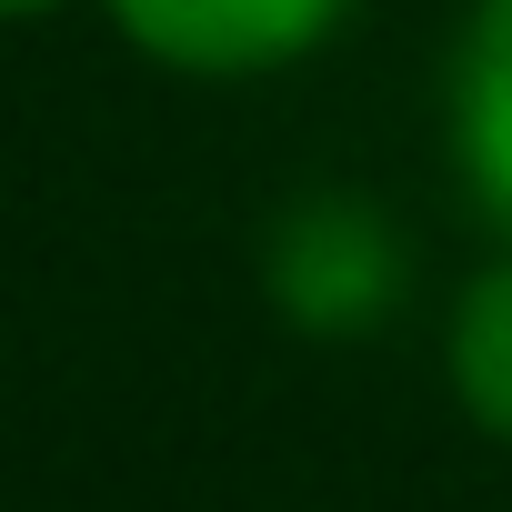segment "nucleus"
Masks as SVG:
<instances>
[{
  "mask_svg": "<svg viewBox=\"0 0 512 512\" xmlns=\"http://www.w3.org/2000/svg\"><path fill=\"white\" fill-rule=\"evenodd\" d=\"M272 292L312 322V332H352L402 292V251L362 201H312L282 221L272 241Z\"/></svg>",
  "mask_w": 512,
  "mask_h": 512,
  "instance_id": "obj_1",
  "label": "nucleus"
},
{
  "mask_svg": "<svg viewBox=\"0 0 512 512\" xmlns=\"http://www.w3.org/2000/svg\"><path fill=\"white\" fill-rule=\"evenodd\" d=\"M452 382H462V402L512 442V262H492V272L462 292V312H452Z\"/></svg>",
  "mask_w": 512,
  "mask_h": 512,
  "instance_id": "obj_4",
  "label": "nucleus"
},
{
  "mask_svg": "<svg viewBox=\"0 0 512 512\" xmlns=\"http://www.w3.org/2000/svg\"><path fill=\"white\" fill-rule=\"evenodd\" d=\"M0 11H51V0H0Z\"/></svg>",
  "mask_w": 512,
  "mask_h": 512,
  "instance_id": "obj_5",
  "label": "nucleus"
},
{
  "mask_svg": "<svg viewBox=\"0 0 512 512\" xmlns=\"http://www.w3.org/2000/svg\"><path fill=\"white\" fill-rule=\"evenodd\" d=\"M111 11L171 71H262L312 51L342 21V0H111Z\"/></svg>",
  "mask_w": 512,
  "mask_h": 512,
  "instance_id": "obj_2",
  "label": "nucleus"
},
{
  "mask_svg": "<svg viewBox=\"0 0 512 512\" xmlns=\"http://www.w3.org/2000/svg\"><path fill=\"white\" fill-rule=\"evenodd\" d=\"M452 151L472 201L512 231V0H482L452 61Z\"/></svg>",
  "mask_w": 512,
  "mask_h": 512,
  "instance_id": "obj_3",
  "label": "nucleus"
}]
</instances>
